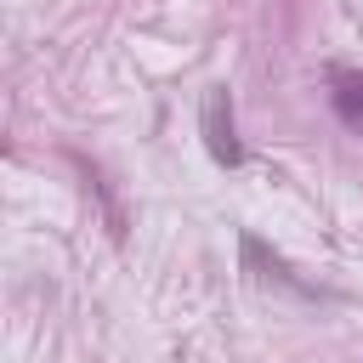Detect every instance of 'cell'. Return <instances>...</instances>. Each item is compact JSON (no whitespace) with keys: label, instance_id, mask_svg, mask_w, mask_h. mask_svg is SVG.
Instances as JSON below:
<instances>
[{"label":"cell","instance_id":"6da1fadb","mask_svg":"<svg viewBox=\"0 0 363 363\" xmlns=\"http://www.w3.org/2000/svg\"><path fill=\"white\" fill-rule=\"evenodd\" d=\"M204 147H210L216 164H244V142L233 130V96L221 85L204 96Z\"/></svg>","mask_w":363,"mask_h":363},{"label":"cell","instance_id":"7a4b0ae2","mask_svg":"<svg viewBox=\"0 0 363 363\" xmlns=\"http://www.w3.org/2000/svg\"><path fill=\"white\" fill-rule=\"evenodd\" d=\"M329 85H335V91H329V96H335V113H340L352 130H363V74H335Z\"/></svg>","mask_w":363,"mask_h":363}]
</instances>
